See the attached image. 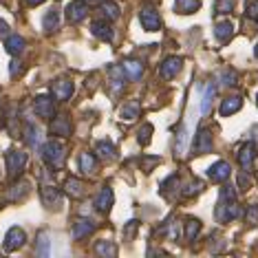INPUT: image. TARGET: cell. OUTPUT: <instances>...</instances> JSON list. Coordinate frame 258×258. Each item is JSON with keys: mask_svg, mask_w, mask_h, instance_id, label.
Listing matches in <instances>:
<instances>
[{"mask_svg": "<svg viewBox=\"0 0 258 258\" xmlns=\"http://www.w3.org/2000/svg\"><path fill=\"white\" fill-rule=\"evenodd\" d=\"M95 150H97V157H99V159H115V157H117L115 146L110 144V142H97Z\"/></svg>", "mask_w": 258, "mask_h": 258, "instance_id": "cell-29", "label": "cell"}, {"mask_svg": "<svg viewBox=\"0 0 258 258\" xmlns=\"http://www.w3.org/2000/svg\"><path fill=\"white\" fill-rule=\"evenodd\" d=\"M25 142H27V146H31V148H36L38 142H40V131L33 124H29L25 128Z\"/></svg>", "mask_w": 258, "mask_h": 258, "instance_id": "cell-34", "label": "cell"}, {"mask_svg": "<svg viewBox=\"0 0 258 258\" xmlns=\"http://www.w3.org/2000/svg\"><path fill=\"white\" fill-rule=\"evenodd\" d=\"M121 119H126V121H131V119H135V117L139 115V104L137 102H128L124 108H121Z\"/></svg>", "mask_w": 258, "mask_h": 258, "instance_id": "cell-35", "label": "cell"}, {"mask_svg": "<svg viewBox=\"0 0 258 258\" xmlns=\"http://www.w3.org/2000/svg\"><path fill=\"white\" fill-rule=\"evenodd\" d=\"M49 131L51 135H55V137H69V135L73 133V126H71V121H69V117H64V115H53L51 117V124H49Z\"/></svg>", "mask_w": 258, "mask_h": 258, "instance_id": "cell-9", "label": "cell"}, {"mask_svg": "<svg viewBox=\"0 0 258 258\" xmlns=\"http://www.w3.org/2000/svg\"><path fill=\"white\" fill-rule=\"evenodd\" d=\"M199 7H201V0H177L179 14H197Z\"/></svg>", "mask_w": 258, "mask_h": 258, "instance_id": "cell-31", "label": "cell"}, {"mask_svg": "<svg viewBox=\"0 0 258 258\" xmlns=\"http://www.w3.org/2000/svg\"><path fill=\"white\" fill-rule=\"evenodd\" d=\"M199 232H201V221L187 219L185 225H183V236H185V240H195L199 236Z\"/></svg>", "mask_w": 258, "mask_h": 258, "instance_id": "cell-28", "label": "cell"}, {"mask_svg": "<svg viewBox=\"0 0 258 258\" xmlns=\"http://www.w3.org/2000/svg\"><path fill=\"white\" fill-rule=\"evenodd\" d=\"M161 159L159 157H146L144 159V166H142V170H146V172H150V168H155L157 163H159Z\"/></svg>", "mask_w": 258, "mask_h": 258, "instance_id": "cell-44", "label": "cell"}, {"mask_svg": "<svg viewBox=\"0 0 258 258\" xmlns=\"http://www.w3.org/2000/svg\"><path fill=\"white\" fill-rule=\"evenodd\" d=\"M89 16V5L84 3V0H75L67 7V20L73 22V25H78Z\"/></svg>", "mask_w": 258, "mask_h": 258, "instance_id": "cell-11", "label": "cell"}, {"mask_svg": "<svg viewBox=\"0 0 258 258\" xmlns=\"http://www.w3.org/2000/svg\"><path fill=\"white\" fill-rule=\"evenodd\" d=\"M27 161H29L27 152H22V150H9V152H7V170H9V177H11V179H18L20 174H22V170H25V166H27Z\"/></svg>", "mask_w": 258, "mask_h": 258, "instance_id": "cell-3", "label": "cell"}, {"mask_svg": "<svg viewBox=\"0 0 258 258\" xmlns=\"http://www.w3.org/2000/svg\"><path fill=\"white\" fill-rule=\"evenodd\" d=\"M36 251H38V256H42V258L49 256L51 240H49V234H46V232H40L38 234V247H36Z\"/></svg>", "mask_w": 258, "mask_h": 258, "instance_id": "cell-33", "label": "cell"}, {"mask_svg": "<svg viewBox=\"0 0 258 258\" xmlns=\"http://www.w3.org/2000/svg\"><path fill=\"white\" fill-rule=\"evenodd\" d=\"M208 174H210V179H212V181H216V183H223V181L230 179L232 168H230V163H227V161H216L214 166L208 170Z\"/></svg>", "mask_w": 258, "mask_h": 258, "instance_id": "cell-15", "label": "cell"}, {"mask_svg": "<svg viewBox=\"0 0 258 258\" xmlns=\"http://www.w3.org/2000/svg\"><path fill=\"white\" fill-rule=\"evenodd\" d=\"M99 11H102V14L106 16L108 20H117V18H119V7H117L115 3H110V0H102V5H99Z\"/></svg>", "mask_w": 258, "mask_h": 258, "instance_id": "cell-32", "label": "cell"}, {"mask_svg": "<svg viewBox=\"0 0 258 258\" xmlns=\"http://www.w3.org/2000/svg\"><path fill=\"white\" fill-rule=\"evenodd\" d=\"M25 243H27L25 230H22V227H11V230L7 232V236H5L3 247H5V251H16V249H20Z\"/></svg>", "mask_w": 258, "mask_h": 258, "instance_id": "cell-6", "label": "cell"}, {"mask_svg": "<svg viewBox=\"0 0 258 258\" xmlns=\"http://www.w3.org/2000/svg\"><path fill=\"white\" fill-rule=\"evenodd\" d=\"M254 55L258 57V44H256V49H254Z\"/></svg>", "mask_w": 258, "mask_h": 258, "instance_id": "cell-50", "label": "cell"}, {"mask_svg": "<svg viewBox=\"0 0 258 258\" xmlns=\"http://www.w3.org/2000/svg\"><path fill=\"white\" fill-rule=\"evenodd\" d=\"M121 69H124L126 78L133 80V82H139L144 78V64L133 60V57H128V60H124V64H121Z\"/></svg>", "mask_w": 258, "mask_h": 258, "instance_id": "cell-18", "label": "cell"}, {"mask_svg": "<svg viewBox=\"0 0 258 258\" xmlns=\"http://www.w3.org/2000/svg\"><path fill=\"white\" fill-rule=\"evenodd\" d=\"M29 190H31V183L25 179V181H18V183L11 185V190L7 192V201H20V199H25L29 195Z\"/></svg>", "mask_w": 258, "mask_h": 258, "instance_id": "cell-24", "label": "cell"}, {"mask_svg": "<svg viewBox=\"0 0 258 258\" xmlns=\"http://www.w3.org/2000/svg\"><path fill=\"white\" fill-rule=\"evenodd\" d=\"M42 159L49 163L51 168H62L64 161H67V148H64V144L57 142V139L46 142L42 146Z\"/></svg>", "mask_w": 258, "mask_h": 258, "instance_id": "cell-2", "label": "cell"}, {"mask_svg": "<svg viewBox=\"0 0 258 258\" xmlns=\"http://www.w3.org/2000/svg\"><path fill=\"white\" fill-rule=\"evenodd\" d=\"M33 108H36V113L42 117V119H51V117L55 115V106H53V99L49 95H38L33 99Z\"/></svg>", "mask_w": 258, "mask_h": 258, "instance_id": "cell-12", "label": "cell"}, {"mask_svg": "<svg viewBox=\"0 0 258 258\" xmlns=\"http://www.w3.org/2000/svg\"><path fill=\"white\" fill-rule=\"evenodd\" d=\"M78 163H80V170L86 174H93L97 170V159H95V155H91V152H82L78 157Z\"/></svg>", "mask_w": 258, "mask_h": 258, "instance_id": "cell-26", "label": "cell"}, {"mask_svg": "<svg viewBox=\"0 0 258 258\" xmlns=\"http://www.w3.org/2000/svg\"><path fill=\"white\" fill-rule=\"evenodd\" d=\"M212 148H214L212 135H210V131L201 128V131L197 133V139H195V146H192V150H195L197 155H208V152H212Z\"/></svg>", "mask_w": 258, "mask_h": 258, "instance_id": "cell-13", "label": "cell"}, {"mask_svg": "<svg viewBox=\"0 0 258 258\" xmlns=\"http://www.w3.org/2000/svg\"><path fill=\"white\" fill-rule=\"evenodd\" d=\"M249 185H251L249 172H240L238 174V187H240V190H249Z\"/></svg>", "mask_w": 258, "mask_h": 258, "instance_id": "cell-43", "label": "cell"}, {"mask_svg": "<svg viewBox=\"0 0 258 258\" xmlns=\"http://www.w3.org/2000/svg\"><path fill=\"white\" fill-rule=\"evenodd\" d=\"M20 69H22V67H20V62H18V60H14V62H11V67H9V73L16 78V75H20Z\"/></svg>", "mask_w": 258, "mask_h": 258, "instance_id": "cell-46", "label": "cell"}, {"mask_svg": "<svg viewBox=\"0 0 258 258\" xmlns=\"http://www.w3.org/2000/svg\"><path fill=\"white\" fill-rule=\"evenodd\" d=\"M245 221H247L249 225H258V203H251L247 208V212H245Z\"/></svg>", "mask_w": 258, "mask_h": 258, "instance_id": "cell-40", "label": "cell"}, {"mask_svg": "<svg viewBox=\"0 0 258 258\" xmlns=\"http://www.w3.org/2000/svg\"><path fill=\"white\" fill-rule=\"evenodd\" d=\"M95 251L99 256L113 258V256H117V245L113 243V240H99V243L95 245Z\"/></svg>", "mask_w": 258, "mask_h": 258, "instance_id": "cell-30", "label": "cell"}, {"mask_svg": "<svg viewBox=\"0 0 258 258\" xmlns=\"http://www.w3.org/2000/svg\"><path fill=\"white\" fill-rule=\"evenodd\" d=\"M214 9H216V14H230L234 9V0H216Z\"/></svg>", "mask_w": 258, "mask_h": 258, "instance_id": "cell-41", "label": "cell"}, {"mask_svg": "<svg viewBox=\"0 0 258 258\" xmlns=\"http://www.w3.org/2000/svg\"><path fill=\"white\" fill-rule=\"evenodd\" d=\"M203 187H205V183L203 181H199V179H195L192 183H185L183 185V197H195V195H199V192H203Z\"/></svg>", "mask_w": 258, "mask_h": 258, "instance_id": "cell-36", "label": "cell"}, {"mask_svg": "<svg viewBox=\"0 0 258 258\" xmlns=\"http://www.w3.org/2000/svg\"><path fill=\"white\" fill-rule=\"evenodd\" d=\"M7 31H9V25H7V22H5L3 18H0V36H5Z\"/></svg>", "mask_w": 258, "mask_h": 258, "instance_id": "cell-47", "label": "cell"}, {"mask_svg": "<svg viewBox=\"0 0 258 258\" xmlns=\"http://www.w3.org/2000/svg\"><path fill=\"white\" fill-rule=\"evenodd\" d=\"M247 16L249 18H254V20H258V0H247Z\"/></svg>", "mask_w": 258, "mask_h": 258, "instance_id": "cell-42", "label": "cell"}, {"mask_svg": "<svg viewBox=\"0 0 258 258\" xmlns=\"http://www.w3.org/2000/svg\"><path fill=\"white\" fill-rule=\"evenodd\" d=\"M152 133H155V128H152V124H146V126H142V131H139L137 142L142 144V146H148V144H150V139H152Z\"/></svg>", "mask_w": 258, "mask_h": 258, "instance_id": "cell-37", "label": "cell"}, {"mask_svg": "<svg viewBox=\"0 0 258 258\" xmlns=\"http://www.w3.org/2000/svg\"><path fill=\"white\" fill-rule=\"evenodd\" d=\"M214 36L219 42H230L232 36H234V25L232 22H227V20H223V22H216L214 25Z\"/></svg>", "mask_w": 258, "mask_h": 258, "instance_id": "cell-22", "label": "cell"}, {"mask_svg": "<svg viewBox=\"0 0 258 258\" xmlns=\"http://www.w3.org/2000/svg\"><path fill=\"white\" fill-rule=\"evenodd\" d=\"M93 232H95V223L89 221V219H78L73 223V238L75 240H82V238L91 236Z\"/></svg>", "mask_w": 258, "mask_h": 258, "instance_id": "cell-19", "label": "cell"}, {"mask_svg": "<svg viewBox=\"0 0 258 258\" xmlns=\"http://www.w3.org/2000/svg\"><path fill=\"white\" fill-rule=\"evenodd\" d=\"M256 106H258V95H256Z\"/></svg>", "mask_w": 258, "mask_h": 258, "instance_id": "cell-51", "label": "cell"}, {"mask_svg": "<svg viewBox=\"0 0 258 258\" xmlns=\"http://www.w3.org/2000/svg\"><path fill=\"white\" fill-rule=\"evenodd\" d=\"M40 197H42V203L49 210H60L62 208V195H60V190H57V187H53V185H42V190H40Z\"/></svg>", "mask_w": 258, "mask_h": 258, "instance_id": "cell-8", "label": "cell"}, {"mask_svg": "<svg viewBox=\"0 0 258 258\" xmlns=\"http://www.w3.org/2000/svg\"><path fill=\"white\" fill-rule=\"evenodd\" d=\"M64 192L73 199H82L84 197V183H82L78 177H69L64 181Z\"/></svg>", "mask_w": 258, "mask_h": 258, "instance_id": "cell-25", "label": "cell"}, {"mask_svg": "<svg viewBox=\"0 0 258 258\" xmlns=\"http://www.w3.org/2000/svg\"><path fill=\"white\" fill-rule=\"evenodd\" d=\"M27 3H29V5H31V7H38V5H42V3H44V0H27Z\"/></svg>", "mask_w": 258, "mask_h": 258, "instance_id": "cell-48", "label": "cell"}, {"mask_svg": "<svg viewBox=\"0 0 258 258\" xmlns=\"http://www.w3.org/2000/svg\"><path fill=\"white\" fill-rule=\"evenodd\" d=\"M254 157H256V146L254 142H247L243 144L236 152V159H238V166L243 172H251V168H254Z\"/></svg>", "mask_w": 258, "mask_h": 258, "instance_id": "cell-5", "label": "cell"}, {"mask_svg": "<svg viewBox=\"0 0 258 258\" xmlns=\"http://www.w3.org/2000/svg\"><path fill=\"white\" fill-rule=\"evenodd\" d=\"M113 190L106 185V187H102V190L97 192V197H95V210L97 212H102V214H108L110 212V208H113Z\"/></svg>", "mask_w": 258, "mask_h": 258, "instance_id": "cell-14", "label": "cell"}, {"mask_svg": "<svg viewBox=\"0 0 258 258\" xmlns=\"http://www.w3.org/2000/svg\"><path fill=\"white\" fill-rule=\"evenodd\" d=\"M42 27H44V31L46 33H53L60 29V9H49L44 14V18H42Z\"/></svg>", "mask_w": 258, "mask_h": 258, "instance_id": "cell-23", "label": "cell"}, {"mask_svg": "<svg viewBox=\"0 0 258 258\" xmlns=\"http://www.w3.org/2000/svg\"><path fill=\"white\" fill-rule=\"evenodd\" d=\"M203 95H201V104H199V113L201 115H210V110H212V99L216 95V89L212 84H203Z\"/></svg>", "mask_w": 258, "mask_h": 258, "instance_id": "cell-20", "label": "cell"}, {"mask_svg": "<svg viewBox=\"0 0 258 258\" xmlns=\"http://www.w3.org/2000/svg\"><path fill=\"white\" fill-rule=\"evenodd\" d=\"M51 93H53V97L57 102H67V99H71V95H73V82L69 78L55 80L53 86H51Z\"/></svg>", "mask_w": 258, "mask_h": 258, "instance_id": "cell-7", "label": "cell"}, {"mask_svg": "<svg viewBox=\"0 0 258 258\" xmlns=\"http://www.w3.org/2000/svg\"><path fill=\"white\" fill-rule=\"evenodd\" d=\"M240 214H243V210H240V205L236 201V190H234L232 185H225L221 190V197H219V205H216V221L219 223H230V221H236L240 219Z\"/></svg>", "mask_w": 258, "mask_h": 258, "instance_id": "cell-1", "label": "cell"}, {"mask_svg": "<svg viewBox=\"0 0 258 258\" xmlns=\"http://www.w3.org/2000/svg\"><path fill=\"white\" fill-rule=\"evenodd\" d=\"M91 31H93V36L99 38V40H104V42H108V40H113V36H115L113 27H110L108 22H102V20L93 22V25H91Z\"/></svg>", "mask_w": 258, "mask_h": 258, "instance_id": "cell-21", "label": "cell"}, {"mask_svg": "<svg viewBox=\"0 0 258 258\" xmlns=\"http://www.w3.org/2000/svg\"><path fill=\"white\" fill-rule=\"evenodd\" d=\"M139 20H142V27L146 31H159L161 29V16L159 11L155 7H150V5H146V7L139 11Z\"/></svg>", "mask_w": 258, "mask_h": 258, "instance_id": "cell-4", "label": "cell"}, {"mask_svg": "<svg viewBox=\"0 0 258 258\" xmlns=\"http://www.w3.org/2000/svg\"><path fill=\"white\" fill-rule=\"evenodd\" d=\"M161 187H163V190H161L163 195H166L168 190H170V195H172L174 190H179V177H177V174H172V177H168V179L161 183Z\"/></svg>", "mask_w": 258, "mask_h": 258, "instance_id": "cell-39", "label": "cell"}, {"mask_svg": "<svg viewBox=\"0 0 258 258\" xmlns=\"http://www.w3.org/2000/svg\"><path fill=\"white\" fill-rule=\"evenodd\" d=\"M219 84L221 86H236V82H238V78H236V73L234 71H223L221 75H219Z\"/></svg>", "mask_w": 258, "mask_h": 258, "instance_id": "cell-38", "label": "cell"}, {"mask_svg": "<svg viewBox=\"0 0 258 258\" xmlns=\"http://www.w3.org/2000/svg\"><path fill=\"white\" fill-rule=\"evenodd\" d=\"M240 106H243V97L240 95H230V97H225L221 102L219 113H221V117H230V115L236 113V110H240Z\"/></svg>", "mask_w": 258, "mask_h": 258, "instance_id": "cell-17", "label": "cell"}, {"mask_svg": "<svg viewBox=\"0 0 258 258\" xmlns=\"http://www.w3.org/2000/svg\"><path fill=\"white\" fill-rule=\"evenodd\" d=\"M137 230H139V223H137V221H131V223L126 225V238H131L133 234H137Z\"/></svg>", "mask_w": 258, "mask_h": 258, "instance_id": "cell-45", "label": "cell"}, {"mask_svg": "<svg viewBox=\"0 0 258 258\" xmlns=\"http://www.w3.org/2000/svg\"><path fill=\"white\" fill-rule=\"evenodd\" d=\"M108 75H110V95H119L124 91V69L119 67H108Z\"/></svg>", "mask_w": 258, "mask_h": 258, "instance_id": "cell-16", "label": "cell"}, {"mask_svg": "<svg viewBox=\"0 0 258 258\" xmlns=\"http://www.w3.org/2000/svg\"><path fill=\"white\" fill-rule=\"evenodd\" d=\"M181 69H183V60L177 55H172V57H166V60H163L159 73H161L163 80H174L181 73Z\"/></svg>", "mask_w": 258, "mask_h": 258, "instance_id": "cell-10", "label": "cell"}, {"mask_svg": "<svg viewBox=\"0 0 258 258\" xmlns=\"http://www.w3.org/2000/svg\"><path fill=\"white\" fill-rule=\"evenodd\" d=\"M25 38L22 36H9L7 40H5V49H7V53L11 55H20L22 51H25Z\"/></svg>", "mask_w": 258, "mask_h": 258, "instance_id": "cell-27", "label": "cell"}, {"mask_svg": "<svg viewBox=\"0 0 258 258\" xmlns=\"http://www.w3.org/2000/svg\"><path fill=\"white\" fill-rule=\"evenodd\" d=\"M254 142H258V126L254 128Z\"/></svg>", "mask_w": 258, "mask_h": 258, "instance_id": "cell-49", "label": "cell"}]
</instances>
